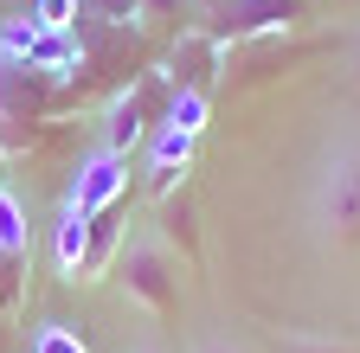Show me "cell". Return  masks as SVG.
<instances>
[{
  "label": "cell",
  "instance_id": "obj_1",
  "mask_svg": "<svg viewBox=\"0 0 360 353\" xmlns=\"http://www.w3.org/2000/svg\"><path fill=\"white\" fill-rule=\"evenodd\" d=\"M110 277H116L122 295L142 308V315H155V321H174L180 302H187V263H180V251H174L161 232H135V238H122Z\"/></svg>",
  "mask_w": 360,
  "mask_h": 353
},
{
  "label": "cell",
  "instance_id": "obj_2",
  "mask_svg": "<svg viewBox=\"0 0 360 353\" xmlns=\"http://www.w3.org/2000/svg\"><path fill=\"white\" fill-rule=\"evenodd\" d=\"M309 218L328 244L360 251V135H347L322 154L315 187H309Z\"/></svg>",
  "mask_w": 360,
  "mask_h": 353
},
{
  "label": "cell",
  "instance_id": "obj_3",
  "mask_svg": "<svg viewBox=\"0 0 360 353\" xmlns=\"http://www.w3.org/2000/svg\"><path fill=\"white\" fill-rule=\"evenodd\" d=\"M52 103H58L52 71H39V65H26L13 52H0V154H7V161L32 148V135H39V122H45Z\"/></svg>",
  "mask_w": 360,
  "mask_h": 353
},
{
  "label": "cell",
  "instance_id": "obj_4",
  "mask_svg": "<svg viewBox=\"0 0 360 353\" xmlns=\"http://www.w3.org/2000/svg\"><path fill=\"white\" fill-rule=\"evenodd\" d=\"M129 193V154H116V148H97L84 167H77V180H71V193H65V212H58V225H90L103 206H116Z\"/></svg>",
  "mask_w": 360,
  "mask_h": 353
},
{
  "label": "cell",
  "instance_id": "obj_5",
  "mask_svg": "<svg viewBox=\"0 0 360 353\" xmlns=\"http://www.w3.org/2000/svg\"><path fill=\"white\" fill-rule=\"evenodd\" d=\"M193 13L219 46H232V39H257V32L290 26L302 13V0H193Z\"/></svg>",
  "mask_w": 360,
  "mask_h": 353
},
{
  "label": "cell",
  "instance_id": "obj_6",
  "mask_svg": "<svg viewBox=\"0 0 360 353\" xmlns=\"http://www.w3.org/2000/svg\"><path fill=\"white\" fill-rule=\"evenodd\" d=\"M167 103H174V84H161V77H135L129 91H122V97L110 103V122H103V148L129 154L135 142L148 135V128H161Z\"/></svg>",
  "mask_w": 360,
  "mask_h": 353
},
{
  "label": "cell",
  "instance_id": "obj_7",
  "mask_svg": "<svg viewBox=\"0 0 360 353\" xmlns=\"http://www.w3.org/2000/svg\"><path fill=\"white\" fill-rule=\"evenodd\" d=\"M219 58H225V46H219L206 26H180L167 84H174V91H187V97H212V71H219Z\"/></svg>",
  "mask_w": 360,
  "mask_h": 353
},
{
  "label": "cell",
  "instance_id": "obj_8",
  "mask_svg": "<svg viewBox=\"0 0 360 353\" xmlns=\"http://www.w3.org/2000/svg\"><path fill=\"white\" fill-rule=\"evenodd\" d=\"M122 238H129V225H122V199H116V206H103V212H97V218L84 225L77 283H103V277L116 270V251H122Z\"/></svg>",
  "mask_w": 360,
  "mask_h": 353
},
{
  "label": "cell",
  "instance_id": "obj_9",
  "mask_svg": "<svg viewBox=\"0 0 360 353\" xmlns=\"http://www.w3.org/2000/svg\"><path fill=\"white\" fill-rule=\"evenodd\" d=\"M193 154V128H180V122H161L155 128V173H174V167H187Z\"/></svg>",
  "mask_w": 360,
  "mask_h": 353
},
{
  "label": "cell",
  "instance_id": "obj_10",
  "mask_svg": "<svg viewBox=\"0 0 360 353\" xmlns=\"http://www.w3.org/2000/svg\"><path fill=\"white\" fill-rule=\"evenodd\" d=\"M77 20H90V26H142V0H77Z\"/></svg>",
  "mask_w": 360,
  "mask_h": 353
},
{
  "label": "cell",
  "instance_id": "obj_11",
  "mask_svg": "<svg viewBox=\"0 0 360 353\" xmlns=\"http://www.w3.org/2000/svg\"><path fill=\"white\" fill-rule=\"evenodd\" d=\"M32 244V232H26V212H20V199L0 187V251H26Z\"/></svg>",
  "mask_w": 360,
  "mask_h": 353
},
{
  "label": "cell",
  "instance_id": "obj_12",
  "mask_svg": "<svg viewBox=\"0 0 360 353\" xmlns=\"http://www.w3.org/2000/svg\"><path fill=\"white\" fill-rule=\"evenodd\" d=\"M20 283H26V251H0V315L20 302Z\"/></svg>",
  "mask_w": 360,
  "mask_h": 353
},
{
  "label": "cell",
  "instance_id": "obj_13",
  "mask_svg": "<svg viewBox=\"0 0 360 353\" xmlns=\"http://www.w3.org/2000/svg\"><path fill=\"white\" fill-rule=\"evenodd\" d=\"M277 353H360V340H315V334H283Z\"/></svg>",
  "mask_w": 360,
  "mask_h": 353
},
{
  "label": "cell",
  "instance_id": "obj_14",
  "mask_svg": "<svg viewBox=\"0 0 360 353\" xmlns=\"http://www.w3.org/2000/svg\"><path fill=\"white\" fill-rule=\"evenodd\" d=\"M32 353H84V340H77L71 328H58V321H52V328H39V340H32Z\"/></svg>",
  "mask_w": 360,
  "mask_h": 353
},
{
  "label": "cell",
  "instance_id": "obj_15",
  "mask_svg": "<svg viewBox=\"0 0 360 353\" xmlns=\"http://www.w3.org/2000/svg\"><path fill=\"white\" fill-rule=\"evenodd\" d=\"M187 7H193V0H142V20H161V26H174V32H180Z\"/></svg>",
  "mask_w": 360,
  "mask_h": 353
},
{
  "label": "cell",
  "instance_id": "obj_16",
  "mask_svg": "<svg viewBox=\"0 0 360 353\" xmlns=\"http://www.w3.org/2000/svg\"><path fill=\"white\" fill-rule=\"evenodd\" d=\"M193 353H251V347H238V340H225V334H206Z\"/></svg>",
  "mask_w": 360,
  "mask_h": 353
},
{
  "label": "cell",
  "instance_id": "obj_17",
  "mask_svg": "<svg viewBox=\"0 0 360 353\" xmlns=\"http://www.w3.org/2000/svg\"><path fill=\"white\" fill-rule=\"evenodd\" d=\"M129 353H167V347L161 340H142V347H129Z\"/></svg>",
  "mask_w": 360,
  "mask_h": 353
},
{
  "label": "cell",
  "instance_id": "obj_18",
  "mask_svg": "<svg viewBox=\"0 0 360 353\" xmlns=\"http://www.w3.org/2000/svg\"><path fill=\"white\" fill-rule=\"evenodd\" d=\"M0 353H13V334H7V321H0Z\"/></svg>",
  "mask_w": 360,
  "mask_h": 353
}]
</instances>
